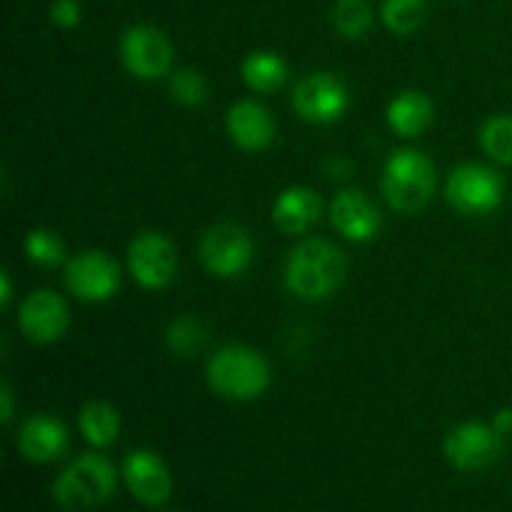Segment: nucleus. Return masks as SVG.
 <instances>
[{"mask_svg": "<svg viewBox=\"0 0 512 512\" xmlns=\"http://www.w3.org/2000/svg\"><path fill=\"white\" fill-rule=\"evenodd\" d=\"M25 255L33 265L40 268H58L65 260V243L55 230L48 228H35L25 235L23 240Z\"/></svg>", "mask_w": 512, "mask_h": 512, "instance_id": "obj_23", "label": "nucleus"}, {"mask_svg": "<svg viewBox=\"0 0 512 512\" xmlns=\"http://www.w3.org/2000/svg\"><path fill=\"white\" fill-rule=\"evenodd\" d=\"M348 105V88L333 73H310L293 88V110L308 123H335L343 118Z\"/></svg>", "mask_w": 512, "mask_h": 512, "instance_id": "obj_8", "label": "nucleus"}, {"mask_svg": "<svg viewBox=\"0 0 512 512\" xmlns=\"http://www.w3.org/2000/svg\"><path fill=\"white\" fill-rule=\"evenodd\" d=\"M80 20H83L80 0H53V3H50V23H53L55 28L73 30L78 28Z\"/></svg>", "mask_w": 512, "mask_h": 512, "instance_id": "obj_27", "label": "nucleus"}, {"mask_svg": "<svg viewBox=\"0 0 512 512\" xmlns=\"http://www.w3.org/2000/svg\"><path fill=\"white\" fill-rule=\"evenodd\" d=\"M68 323V303L55 290H35L20 305L18 325L25 338L35 345H50L60 340L68 330Z\"/></svg>", "mask_w": 512, "mask_h": 512, "instance_id": "obj_12", "label": "nucleus"}, {"mask_svg": "<svg viewBox=\"0 0 512 512\" xmlns=\"http://www.w3.org/2000/svg\"><path fill=\"white\" fill-rule=\"evenodd\" d=\"M120 473H123V483L130 495L148 508H160L163 503H168L170 493H173V478H170L168 465L150 450H133L123 460Z\"/></svg>", "mask_w": 512, "mask_h": 512, "instance_id": "obj_13", "label": "nucleus"}, {"mask_svg": "<svg viewBox=\"0 0 512 512\" xmlns=\"http://www.w3.org/2000/svg\"><path fill=\"white\" fill-rule=\"evenodd\" d=\"M330 223L345 240L370 243L383 228V215L363 190H340L330 203Z\"/></svg>", "mask_w": 512, "mask_h": 512, "instance_id": "obj_14", "label": "nucleus"}, {"mask_svg": "<svg viewBox=\"0 0 512 512\" xmlns=\"http://www.w3.org/2000/svg\"><path fill=\"white\" fill-rule=\"evenodd\" d=\"M493 428L498 430L500 435L512 433V410H500L493 420Z\"/></svg>", "mask_w": 512, "mask_h": 512, "instance_id": "obj_29", "label": "nucleus"}, {"mask_svg": "<svg viewBox=\"0 0 512 512\" xmlns=\"http://www.w3.org/2000/svg\"><path fill=\"white\" fill-rule=\"evenodd\" d=\"M198 260L213 278H238L253 260V238L235 223L213 225L200 240Z\"/></svg>", "mask_w": 512, "mask_h": 512, "instance_id": "obj_6", "label": "nucleus"}, {"mask_svg": "<svg viewBox=\"0 0 512 512\" xmlns=\"http://www.w3.org/2000/svg\"><path fill=\"white\" fill-rule=\"evenodd\" d=\"M428 3L425 0H385L380 8L385 28L395 35H413L425 23Z\"/></svg>", "mask_w": 512, "mask_h": 512, "instance_id": "obj_22", "label": "nucleus"}, {"mask_svg": "<svg viewBox=\"0 0 512 512\" xmlns=\"http://www.w3.org/2000/svg\"><path fill=\"white\" fill-rule=\"evenodd\" d=\"M505 183L493 168L478 163H465L448 175L445 198L458 213L485 215L503 203Z\"/></svg>", "mask_w": 512, "mask_h": 512, "instance_id": "obj_5", "label": "nucleus"}, {"mask_svg": "<svg viewBox=\"0 0 512 512\" xmlns=\"http://www.w3.org/2000/svg\"><path fill=\"white\" fill-rule=\"evenodd\" d=\"M128 270L140 288H168L178 273V255H175L173 243L155 230L135 235L128 248Z\"/></svg>", "mask_w": 512, "mask_h": 512, "instance_id": "obj_9", "label": "nucleus"}, {"mask_svg": "<svg viewBox=\"0 0 512 512\" xmlns=\"http://www.w3.org/2000/svg\"><path fill=\"white\" fill-rule=\"evenodd\" d=\"M445 458L458 470H483L495 463L503 450V435L493 425L478 423H460L445 435Z\"/></svg>", "mask_w": 512, "mask_h": 512, "instance_id": "obj_11", "label": "nucleus"}, {"mask_svg": "<svg viewBox=\"0 0 512 512\" xmlns=\"http://www.w3.org/2000/svg\"><path fill=\"white\" fill-rule=\"evenodd\" d=\"M438 185L433 160L413 148L395 150L383 170V195L398 213H418L430 203Z\"/></svg>", "mask_w": 512, "mask_h": 512, "instance_id": "obj_4", "label": "nucleus"}, {"mask_svg": "<svg viewBox=\"0 0 512 512\" xmlns=\"http://www.w3.org/2000/svg\"><path fill=\"white\" fill-rule=\"evenodd\" d=\"M333 25L343 38H363L373 25V8L368 0H338L333 8Z\"/></svg>", "mask_w": 512, "mask_h": 512, "instance_id": "obj_24", "label": "nucleus"}, {"mask_svg": "<svg viewBox=\"0 0 512 512\" xmlns=\"http://www.w3.org/2000/svg\"><path fill=\"white\" fill-rule=\"evenodd\" d=\"M10 298H13V288H10V275L0 273V305H3V308H8Z\"/></svg>", "mask_w": 512, "mask_h": 512, "instance_id": "obj_30", "label": "nucleus"}, {"mask_svg": "<svg viewBox=\"0 0 512 512\" xmlns=\"http://www.w3.org/2000/svg\"><path fill=\"white\" fill-rule=\"evenodd\" d=\"M170 95L178 105L185 108H195V105H203L208 98V83H205L203 75L195 68H180L170 75L168 83Z\"/></svg>", "mask_w": 512, "mask_h": 512, "instance_id": "obj_26", "label": "nucleus"}, {"mask_svg": "<svg viewBox=\"0 0 512 512\" xmlns=\"http://www.w3.org/2000/svg\"><path fill=\"white\" fill-rule=\"evenodd\" d=\"M480 145L485 155L512 168V115H493L480 128Z\"/></svg>", "mask_w": 512, "mask_h": 512, "instance_id": "obj_25", "label": "nucleus"}, {"mask_svg": "<svg viewBox=\"0 0 512 512\" xmlns=\"http://www.w3.org/2000/svg\"><path fill=\"white\" fill-rule=\"evenodd\" d=\"M240 75H243V83L253 93L270 95L285 85L288 65L273 50H255V53L245 55L243 65H240Z\"/></svg>", "mask_w": 512, "mask_h": 512, "instance_id": "obj_19", "label": "nucleus"}, {"mask_svg": "<svg viewBox=\"0 0 512 512\" xmlns=\"http://www.w3.org/2000/svg\"><path fill=\"white\" fill-rule=\"evenodd\" d=\"M205 340H208V330L193 315H180V318L170 320L165 328V345L178 358H193L203 350Z\"/></svg>", "mask_w": 512, "mask_h": 512, "instance_id": "obj_21", "label": "nucleus"}, {"mask_svg": "<svg viewBox=\"0 0 512 512\" xmlns=\"http://www.w3.org/2000/svg\"><path fill=\"white\" fill-rule=\"evenodd\" d=\"M120 60L133 78L153 83L170 73L173 45L155 25H133L120 40Z\"/></svg>", "mask_w": 512, "mask_h": 512, "instance_id": "obj_7", "label": "nucleus"}, {"mask_svg": "<svg viewBox=\"0 0 512 512\" xmlns=\"http://www.w3.org/2000/svg\"><path fill=\"white\" fill-rule=\"evenodd\" d=\"M118 488V470L105 455L85 453L58 475L53 498L65 512H90L108 503Z\"/></svg>", "mask_w": 512, "mask_h": 512, "instance_id": "obj_3", "label": "nucleus"}, {"mask_svg": "<svg viewBox=\"0 0 512 512\" xmlns=\"http://www.w3.org/2000/svg\"><path fill=\"white\" fill-rule=\"evenodd\" d=\"M65 285L83 303H105L120 288V268L108 253L85 250L65 265Z\"/></svg>", "mask_w": 512, "mask_h": 512, "instance_id": "obj_10", "label": "nucleus"}, {"mask_svg": "<svg viewBox=\"0 0 512 512\" xmlns=\"http://www.w3.org/2000/svg\"><path fill=\"white\" fill-rule=\"evenodd\" d=\"M348 263L338 245L320 238H308L295 245L285 263V285L300 300H325L340 288Z\"/></svg>", "mask_w": 512, "mask_h": 512, "instance_id": "obj_1", "label": "nucleus"}, {"mask_svg": "<svg viewBox=\"0 0 512 512\" xmlns=\"http://www.w3.org/2000/svg\"><path fill=\"white\" fill-rule=\"evenodd\" d=\"M0 405H3V410H0V420L8 425L10 420H13V390H10L8 383L0 385Z\"/></svg>", "mask_w": 512, "mask_h": 512, "instance_id": "obj_28", "label": "nucleus"}, {"mask_svg": "<svg viewBox=\"0 0 512 512\" xmlns=\"http://www.w3.org/2000/svg\"><path fill=\"white\" fill-rule=\"evenodd\" d=\"M390 130L400 138H418L433 123V103L420 90H405V93L395 95L388 105Z\"/></svg>", "mask_w": 512, "mask_h": 512, "instance_id": "obj_18", "label": "nucleus"}, {"mask_svg": "<svg viewBox=\"0 0 512 512\" xmlns=\"http://www.w3.org/2000/svg\"><path fill=\"white\" fill-rule=\"evenodd\" d=\"M205 378L218 398L248 403L268 390L270 368L258 350L248 345H228L210 358Z\"/></svg>", "mask_w": 512, "mask_h": 512, "instance_id": "obj_2", "label": "nucleus"}, {"mask_svg": "<svg viewBox=\"0 0 512 512\" xmlns=\"http://www.w3.org/2000/svg\"><path fill=\"white\" fill-rule=\"evenodd\" d=\"M78 428L95 448H110L120 435V413L110 403L90 400L80 408Z\"/></svg>", "mask_w": 512, "mask_h": 512, "instance_id": "obj_20", "label": "nucleus"}, {"mask_svg": "<svg viewBox=\"0 0 512 512\" xmlns=\"http://www.w3.org/2000/svg\"><path fill=\"white\" fill-rule=\"evenodd\" d=\"M323 213V200L313 188L295 185L283 190L273 203V223L285 235H303L313 228Z\"/></svg>", "mask_w": 512, "mask_h": 512, "instance_id": "obj_17", "label": "nucleus"}, {"mask_svg": "<svg viewBox=\"0 0 512 512\" xmlns=\"http://www.w3.org/2000/svg\"><path fill=\"white\" fill-rule=\"evenodd\" d=\"M68 448V430L58 418L33 415L18 433V450L28 463H53Z\"/></svg>", "mask_w": 512, "mask_h": 512, "instance_id": "obj_16", "label": "nucleus"}, {"mask_svg": "<svg viewBox=\"0 0 512 512\" xmlns=\"http://www.w3.org/2000/svg\"><path fill=\"white\" fill-rule=\"evenodd\" d=\"M228 135L238 148L248 153H258L273 145L275 140V120L265 105L255 100H240L228 110Z\"/></svg>", "mask_w": 512, "mask_h": 512, "instance_id": "obj_15", "label": "nucleus"}]
</instances>
